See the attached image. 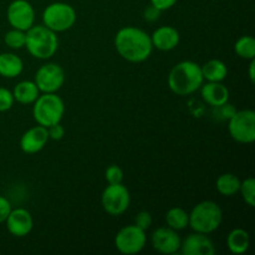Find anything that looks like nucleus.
Returning a JSON list of instances; mask_svg holds the SVG:
<instances>
[{
    "instance_id": "obj_2",
    "label": "nucleus",
    "mask_w": 255,
    "mask_h": 255,
    "mask_svg": "<svg viewBox=\"0 0 255 255\" xmlns=\"http://www.w3.org/2000/svg\"><path fill=\"white\" fill-rule=\"evenodd\" d=\"M168 86L173 94L178 96H188L194 94L203 85L201 65L186 60L172 67L168 74Z\"/></svg>"
},
{
    "instance_id": "obj_7",
    "label": "nucleus",
    "mask_w": 255,
    "mask_h": 255,
    "mask_svg": "<svg viewBox=\"0 0 255 255\" xmlns=\"http://www.w3.org/2000/svg\"><path fill=\"white\" fill-rule=\"evenodd\" d=\"M228 131L232 138L239 143H253L255 141V112L253 110L236 111L229 119Z\"/></svg>"
},
{
    "instance_id": "obj_20",
    "label": "nucleus",
    "mask_w": 255,
    "mask_h": 255,
    "mask_svg": "<svg viewBox=\"0 0 255 255\" xmlns=\"http://www.w3.org/2000/svg\"><path fill=\"white\" fill-rule=\"evenodd\" d=\"M227 246L231 253L244 254L251 246V237L246 229L236 228L229 232L227 237Z\"/></svg>"
},
{
    "instance_id": "obj_33",
    "label": "nucleus",
    "mask_w": 255,
    "mask_h": 255,
    "mask_svg": "<svg viewBox=\"0 0 255 255\" xmlns=\"http://www.w3.org/2000/svg\"><path fill=\"white\" fill-rule=\"evenodd\" d=\"M149 1H151V5H153L154 7H157L161 11H164V10H168L172 6H174L178 0H149Z\"/></svg>"
},
{
    "instance_id": "obj_16",
    "label": "nucleus",
    "mask_w": 255,
    "mask_h": 255,
    "mask_svg": "<svg viewBox=\"0 0 255 255\" xmlns=\"http://www.w3.org/2000/svg\"><path fill=\"white\" fill-rule=\"evenodd\" d=\"M179 32L173 26H159L151 35V41L153 47L161 51H171L176 49L179 44Z\"/></svg>"
},
{
    "instance_id": "obj_8",
    "label": "nucleus",
    "mask_w": 255,
    "mask_h": 255,
    "mask_svg": "<svg viewBox=\"0 0 255 255\" xmlns=\"http://www.w3.org/2000/svg\"><path fill=\"white\" fill-rule=\"evenodd\" d=\"M131 196L128 189L122 183L109 184L101 196V206L110 216H121L128 209Z\"/></svg>"
},
{
    "instance_id": "obj_13",
    "label": "nucleus",
    "mask_w": 255,
    "mask_h": 255,
    "mask_svg": "<svg viewBox=\"0 0 255 255\" xmlns=\"http://www.w3.org/2000/svg\"><path fill=\"white\" fill-rule=\"evenodd\" d=\"M5 223H6L7 232L16 238L26 237L34 228V219L31 213L25 208L11 209Z\"/></svg>"
},
{
    "instance_id": "obj_3",
    "label": "nucleus",
    "mask_w": 255,
    "mask_h": 255,
    "mask_svg": "<svg viewBox=\"0 0 255 255\" xmlns=\"http://www.w3.org/2000/svg\"><path fill=\"white\" fill-rule=\"evenodd\" d=\"M25 47L35 59L47 60L56 54L59 39L56 32L45 25H32L26 31Z\"/></svg>"
},
{
    "instance_id": "obj_22",
    "label": "nucleus",
    "mask_w": 255,
    "mask_h": 255,
    "mask_svg": "<svg viewBox=\"0 0 255 255\" xmlns=\"http://www.w3.org/2000/svg\"><path fill=\"white\" fill-rule=\"evenodd\" d=\"M241 179L233 173H223L217 178L216 188L222 196L232 197L239 192Z\"/></svg>"
},
{
    "instance_id": "obj_4",
    "label": "nucleus",
    "mask_w": 255,
    "mask_h": 255,
    "mask_svg": "<svg viewBox=\"0 0 255 255\" xmlns=\"http://www.w3.org/2000/svg\"><path fill=\"white\" fill-rule=\"evenodd\" d=\"M223 222L222 208L213 201H203L197 204L189 213L188 226L194 232L203 234L213 233Z\"/></svg>"
},
{
    "instance_id": "obj_10",
    "label": "nucleus",
    "mask_w": 255,
    "mask_h": 255,
    "mask_svg": "<svg viewBox=\"0 0 255 255\" xmlns=\"http://www.w3.org/2000/svg\"><path fill=\"white\" fill-rule=\"evenodd\" d=\"M34 82L42 94H55L65 82V71L60 65L49 62L37 69Z\"/></svg>"
},
{
    "instance_id": "obj_23",
    "label": "nucleus",
    "mask_w": 255,
    "mask_h": 255,
    "mask_svg": "<svg viewBox=\"0 0 255 255\" xmlns=\"http://www.w3.org/2000/svg\"><path fill=\"white\" fill-rule=\"evenodd\" d=\"M166 223L174 231H183L189 224V213L181 207H173L166 213Z\"/></svg>"
},
{
    "instance_id": "obj_12",
    "label": "nucleus",
    "mask_w": 255,
    "mask_h": 255,
    "mask_svg": "<svg viewBox=\"0 0 255 255\" xmlns=\"http://www.w3.org/2000/svg\"><path fill=\"white\" fill-rule=\"evenodd\" d=\"M181 237L177 231L169 227L157 228L151 236V243L154 251L161 254H176L181 248Z\"/></svg>"
},
{
    "instance_id": "obj_9",
    "label": "nucleus",
    "mask_w": 255,
    "mask_h": 255,
    "mask_svg": "<svg viewBox=\"0 0 255 255\" xmlns=\"http://www.w3.org/2000/svg\"><path fill=\"white\" fill-rule=\"evenodd\" d=\"M147 243L146 231H142L134 224L126 226L117 232L115 237L116 249L122 254L132 255L143 251Z\"/></svg>"
},
{
    "instance_id": "obj_5",
    "label": "nucleus",
    "mask_w": 255,
    "mask_h": 255,
    "mask_svg": "<svg viewBox=\"0 0 255 255\" xmlns=\"http://www.w3.org/2000/svg\"><path fill=\"white\" fill-rule=\"evenodd\" d=\"M65 114V104L60 96L55 94H42L37 97L32 107V116L37 125L50 127L60 124Z\"/></svg>"
},
{
    "instance_id": "obj_1",
    "label": "nucleus",
    "mask_w": 255,
    "mask_h": 255,
    "mask_svg": "<svg viewBox=\"0 0 255 255\" xmlns=\"http://www.w3.org/2000/svg\"><path fill=\"white\" fill-rule=\"evenodd\" d=\"M115 47L122 59L134 64L146 61L153 50L151 36L136 26L120 29L115 36Z\"/></svg>"
},
{
    "instance_id": "obj_15",
    "label": "nucleus",
    "mask_w": 255,
    "mask_h": 255,
    "mask_svg": "<svg viewBox=\"0 0 255 255\" xmlns=\"http://www.w3.org/2000/svg\"><path fill=\"white\" fill-rule=\"evenodd\" d=\"M49 141L47 128L44 126L31 127L20 138V148L27 154H34L41 151Z\"/></svg>"
},
{
    "instance_id": "obj_25",
    "label": "nucleus",
    "mask_w": 255,
    "mask_h": 255,
    "mask_svg": "<svg viewBox=\"0 0 255 255\" xmlns=\"http://www.w3.org/2000/svg\"><path fill=\"white\" fill-rule=\"evenodd\" d=\"M4 42L7 47L12 50H20L25 47L26 42V31L19 29H11L5 34Z\"/></svg>"
},
{
    "instance_id": "obj_6",
    "label": "nucleus",
    "mask_w": 255,
    "mask_h": 255,
    "mask_svg": "<svg viewBox=\"0 0 255 255\" xmlns=\"http://www.w3.org/2000/svg\"><path fill=\"white\" fill-rule=\"evenodd\" d=\"M42 21L45 26L52 31H66L76 22V10L67 2H52L45 7L42 12Z\"/></svg>"
},
{
    "instance_id": "obj_27",
    "label": "nucleus",
    "mask_w": 255,
    "mask_h": 255,
    "mask_svg": "<svg viewBox=\"0 0 255 255\" xmlns=\"http://www.w3.org/2000/svg\"><path fill=\"white\" fill-rule=\"evenodd\" d=\"M105 178H106L109 184L122 183V181H124V171H122L121 167L116 166V164H111L106 168Z\"/></svg>"
},
{
    "instance_id": "obj_35",
    "label": "nucleus",
    "mask_w": 255,
    "mask_h": 255,
    "mask_svg": "<svg viewBox=\"0 0 255 255\" xmlns=\"http://www.w3.org/2000/svg\"><path fill=\"white\" fill-rule=\"evenodd\" d=\"M254 67H255V60H251V64H249V79L252 82H254L255 80V74H254Z\"/></svg>"
},
{
    "instance_id": "obj_29",
    "label": "nucleus",
    "mask_w": 255,
    "mask_h": 255,
    "mask_svg": "<svg viewBox=\"0 0 255 255\" xmlns=\"http://www.w3.org/2000/svg\"><path fill=\"white\" fill-rule=\"evenodd\" d=\"M152 222H153V218H152L151 213L147 211H141L134 217V226L141 228L142 231H147V229L151 228Z\"/></svg>"
},
{
    "instance_id": "obj_28",
    "label": "nucleus",
    "mask_w": 255,
    "mask_h": 255,
    "mask_svg": "<svg viewBox=\"0 0 255 255\" xmlns=\"http://www.w3.org/2000/svg\"><path fill=\"white\" fill-rule=\"evenodd\" d=\"M14 96L10 90L0 87V112L9 111L14 105Z\"/></svg>"
},
{
    "instance_id": "obj_26",
    "label": "nucleus",
    "mask_w": 255,
    "mask_h": 255,
    "mask_svg": "<svg viewBox=\"0 0 255 255\" xmlns=\"http://www.w3.org/2000/svg\"><path fill=\"white\" fill-rule=\"evenodd\" d=\"M239 192L242 194L243 201L248 204L249 207H255V179L249 177L243 182H241Z\"/></svg>"
},
{
    "instance_id": "obj_21",
    "label": "nucleus",
    "mask_w": 255,
    "mask_h": 255,
    "mask_svg": "<svg viewBox=\"0 0 255 255\" xmlns=\"http://www.w3.org/2000/svg\"><path fill=\"white\" fill-rule=\"evenodd\" d=\"M203 79L209 82H222L228 75V67L222 60L212 59L201 66Z\"/></svg>"
},
{
    "instance_id": "obj_32",
    "label": "nucleus",
    "mask_w": 255,
    "mask_h": 255,
    "mask_svg": "<svg viewBox=\"0 0 255 255\" xmlns=\"http://www.w3.org/2000/svg\"><path fill=\"white\" fill-rule=\"evenodd\" d=\"M216 109V112H218V115H221V119H231L232 116H233L234 112L237 111L236 109H234L232 105H229L228 102L224 105H222V106H218V107H214Z\"/></svg>"
},
{
    "instance_id": "obj_31",
    "label": "nucleus",
    "mask_w": 255,
    "mask_h": 255,
    "mask_svg": "<svg viewBox=\"0 0 255 255\" xmlns=\"http://www.w3.org/2000/svg\"><path fill=\"white\" fill-rule=\"evenodd\" d=\"M11 209V203L9 202V199L0 196V224L5 223Z\"/></svg>"
},
{
    "instance_id": "obj_14",
    "label": "nucleus",
    "mask_w": 255,
    "mask_h": 255,
    "mask_svg": "<svg viewBox=\"0 0 255 255\" xmlns=\"http://www.w3.org/2000/svg\"><path fill=\"white\" fill-rule=\"evenodd\" d=\"M181 252L183 255H213L216 247L207 234L194 233L188 234L181 242Z\"/></svg>"
},
{
    "instance_id": "obj_17",
    "label": "nucleus",
    "mask_w": 255,
    "mask_h": 255,
    "mask_svg": "<svg viewBox=\"0 0 255 255\" xmlns=\"http://www.w3.org/2000/svg\"><path fill=\"white\" fill-rule=\"evenodd\" d=\"M202 99L211 105L218 107L229 101V90L222 82H207L201 86Z\"/></svg>"
},
{
    "instance_id": "obj_11",
    "label": "nucleus",
    "mask_w": 255,
    "mask_h": 255,
    "mask_svg": "<svg viewBox=\"0 0 255 255\" xmlns=\"http://www.w3.org/2000/svg\"><path fill=\"white\" fill-rule=\"evenodd\" d=\"M6 19L12 29L27 31L35 21L34 6L27 0H12L7 6Z\"/></svg>"
},
{
    "instance_id": "obj_34",
    "label": "nucleus",
    "mask_w": 255,
    "mask_h": 255,
    "mask_svg": "<svg viewBox=\"0 0 255 255\" xmlns=\"http://www.w3.org/2000/svg\"><path fill=\"white\" fill-rule=\"evenodd\" d=\"M161 10L154 7L153 5H149V6L146 7V10H144V19H146L147 21H156L159 17V15H161Z\"/></svg>"
},
{
    "instance_id": "obj_18",
    "label": "nucleus",
    "mask_w": 255,
    "mask_h": 255,
    "mask_svg": "<svg viewBox=\"0 0 255 255\" xmlns=\"http://www.w3.org/2000/svg\"><path fill=\"white\" fill-rule=\"evenodd\" d=\"M24 70V62L12 52L0 54V76L5 79H15Z\"/></svg>"
},
{
    "instance_id": "obj_30",
    "label": "nucleus",
    "mask_w": 255,
    "mask_h": 255,
    "mask_svg": "<svg viewBox=\"0 0 255 255\" xmlns=\"http://www.w3.org/2000/svg\"><path fill=\"white\" fill-rule=\"evenodd\" d=\"M47 134H49V139L59 141L65 136V128L61 126V124L52 125V126L47 127Z\"/></svg>"
},
{
    "instance_id": "obj_24",
    "label": "nucleus",
    "mask_w": 255,
    "mask_h": 255,
    "mask_svg": "<svg viewBox=\"0 0 255 255\" xmlns=\"http://www.w3.org/2000/svg\"><path fill=\"white\" fill-rule=\"evenodd\" d=\"M234 51L239 57L246 60L255 59V40L253 36H242L234 44Z\"/></svg>"
},
{
    "instance_id": "obj_19",
    "label": "nucleus",
    "mask_w": 255,
    "mask_h": 255,
    "mask_svg": "<svg viewBox=\"0 0 255 255\" xmlns=\"http://www.w3.org/2000/svg\"><path fill=\"white\" fill-rule=\"evenodd\" d=\"M12 96H14L15 101L19 102V104L31 105L34 104L35 100L40 96V91L34 81L25 80V81L19 82V84L14 87Z\"/></svg>"
}]
</instances>
